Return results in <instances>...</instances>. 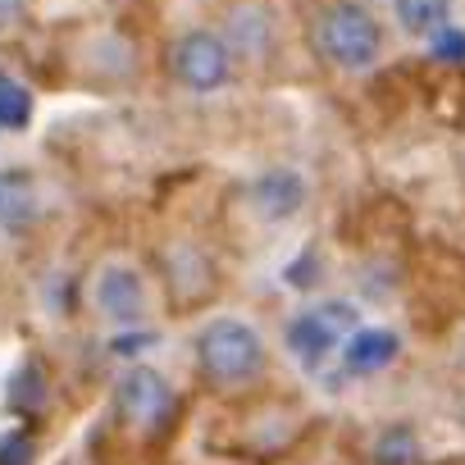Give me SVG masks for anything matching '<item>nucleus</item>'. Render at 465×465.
Wrapping results in <instances>:
<instances>
[{"instance_id":"nucleus-1","label":"nucleus","mask_w":465,"mask_h":465,"mask_svg":"<svg viewBox=\"0 0 465 465\" xmlns=\"http://www.w3.org/2000/svg\"><path fill=\"white\" fill-rule=\"evenodd\" d=\"M311 42H315V55L329 60L333 69H370L379 60V19L365 10V5H351V0H342V5H329L315 28H311Z\"/></svg>"},{"instance_id":"nucleus-2","label":"nucleus","mask_w":465,"mask_h":465,"mask_svg":"<svg viewBox=\"0 0 465 465\" xmlns=\"http://www.w3.org/2000/svg\"><path fill=\"white\" fill-rule=\"evenodd\" d=\"M196 361H201V370H205L214 383H242V379H252V374L261 370L265 347H261V333H256L252 324L223 315V320H210V324L201 329V338H196Z\"/></svg>"},{"instance_id":"nucleus-3","label":"nucleus","mask_w":465,"mask_h":465,"mask_svg":"<svg viewBox=\"0 0 465 465\" xmlns=\"http://www.w3.org/2000/svg\"><path fill=\"white\" fill-rule=\"evenodd\" d=\"M356 333V306L351 302H324V306H315V311H302L292 324H288V333H283V342H288V351H292V361H302L306 370H315L342 338H351Z\"/></svg>"},{"instance_id":"nucleus-4","label":"nucleus","mask_w":465,"mask_h":465,"mask_svg":"<svg viewBox=\"0 0 465 465\" xmlns=\"http://www.w3.org/2000/svg\"><path fill=\"white\" fill-rule=\"evenodd\" d=\"M169 69H173V78H178L187 92H214V87H223L228 74H232V46H228L223 37L205 33V28L183 33V37L173 42V51H169Z\"/></svg>"},{"instance_id":"nucleus-5","label":"nucleus","mask_w":465,"mask_h":465,"mask_svg":"<svg viewBox=\"0 0 465 465\" xmlns=\"http://www.w3.org/2000/svg\"><path fill=\"white\" fill-rule=\"evenodd\" d=\"M114 401H119V415H124L128 424H137V429H155V424L169 415L173 392H169L164 374H155V370L137 365V370H128V374L119 379Z\"/></svg>"},{"instance_id":"nucleus-6","label":"nucleus","mask_w":465,"mask_h":465,"mask_svg":"<svg viewBox=\"0 0 465 465\" xmlns=\"http://www.w3.org/2000/svg\"><path fill=\"white\" fill-rule=\"evenodd\" d=\"M252 205L261 219H292L302 205H306V183L297 169H265L256 183H252Z\"/></svg>"},{"instance_id":"nucleus-7","label":"nucleus","mask_w":465,"mask_h":465,"mask_svg":"<svg viewBox=\"0 0 465 465\" xmlns=\"http://www.w3.org/2000/svg\"><path fill=\"white\" fill-rule=\"evenodd\" d=\"M96 306H101V315L114 320V324H137V320H142V306H146L142 279H137L128 265H110V270L96 279Z\"/></svg>"},{"instance_id":"nucleus-8","label":"nucleus","mask_w":465,"mask_h":465,"mask_svg":"<svg viewBox=\"0 0 465 465\" xmlns=\"http://www.w3.org/2000/svg\"><path fill=\"white\" fill-rule=\"evenodd\" d=\"M397 351H401V342L392 329H356L342 347V365L351 374H379L383 365L397 361Z\"/></svg>"},{"instance_id":"nucleus-9","label":"nucleus","mask_w":465,"mask_h":465,"mask_svg":"<svg viewBox=\"0 0 465 465\" xmlns=\"http://www.w3.org/2000/svg\"><path fill=\"white\" fill-rule=\"evenodd\" d=\"M37 183L24 169H0V228H24L37 219Z\"/></svg>"},{"instance_id":"nucleus-10","label":"nucleus","mask_w":465,"mask_h":465,"mask_svg":"<svg viewBox=\"0 0 465 465\" xmlns=\"http://www.w3.org/2000/svg\"><path fill=\"white\" fill-rule=\"evenodd\" d=\"M228 46H232V55L265 60V51H270V19L261 10H238L228 19Z\"/></svg>"},{"instance_id":"nucleus-11","label":"nucleus","mask_w":465,"mask_h":465,"mask_svg":"<svg viewBox=\"0 0 465 465\" xmlns=\"http://www.w3.org/2000/svg\"><path fill=\"white\" fill-rule=\"evenodd\" d=\"M451 15V0H397V24L411 37H433L447 28Z\"/></svg>"},{"instance_id":"nucleus-12","label":"nucleus","mask_w":465,"mask_h":465,"mask_svg":"<svg viewBox=\"0 0 465 465\" xmlns=\"http://www.w3.org/2000/svg\"><path fill=\"white\" fill-rule=\"evenodd\" d=\"M28 114H33V96H28V87L0 74V128H24Z\"/></svg>"},{"instance_id":"nucleus-13","label":"nucleus","mask_w":465,"mask_h":465,"mask_svg":"<svg viewBox=\"0 0 465 465\" xmlns=\"http://www.w3.org/2000/svg\"><path fill=\"white\" fill-rule=\"evenodd\" d=\"M415 456H420V442L411 429H388L374 442V465H415Z\"/></svg>"},{"instance_id":"nucleus-14","label":"nucleus","mask_w":465,"mask_h":465,"mask_svg":"<svg viewBox=\"0 0 465 465\" xmlns=\"http://www.w3.org/2000/svg\"><path fill=\"white\" fill-rule=\"evenodd\" d=\"M42 397H46L42 374H37V370H19V374H15V383H10V406L28 411V406H37Z\"/></svg>"},{"instance_id":"nucleus-15","label":"nucleus","mask_w":465,"mask_h":465,"mask_svg":"<svg viewBox=\"0 0 465 465\" xmlns=\"http://www.w3.org/2000/svg\"><path fill=\"white\" fill-rule=\"evenodd\" d=\"M433 55L451 60V64H465V33H451V28L433 33Z\"/></svg>"},{"instance_id":"nucleus-16","label":"nucleus","mask_w":465,"mask_h":465,"mask_svg":"<svg viewBox=\"0 0 465 465\" xmlns=\"http://www.w3.org/2000/svg\"><path fill=\"white\" fill-rule=\"evenodd\" d=\"M28 460H33L28 433H10L5 442H0V465H28Z\"/></svg>"},{"instance_id":"nucleus-17","label":"nucleus","mask_w":465,"mask_h":465,"mask_svg":"<svg viewBox=\"0 0 465 465\" xmlns=\"http://www.w3.org/2000/svg\"><path fill=\"white\" fill-rule=\"evenodd\" d=\"M151 342H155L151 333H119V338L110 342V351H114V356H137V351L151 347Z\"/></svg>"},{"instance_id":"nucleus-18","label":"nucleus","mask_w":465,"mask_h":465,"mask_svg":"<svg viewBox=\"0 0 465 465\" xmlns=\"http://www.w3.org/2000/svg\"><path fill=\"white\" fill-rule=\"evenodd\" d=\"M288 283H292V288H311V283H315V274H311V256L288 265Z\"/></svg>"},{"instance_id":"nucleus-19","label":"nucleus","mask_w":465,"mask_h":465,"mask_svg":"<svg viewBox=\"0 0 465 465\" xmlns=\"http://www.w3.org/2000/svg\"><path fill=\"white\" fill-rule=\"evenodd\" d=\"M24 5H28V0H0V24L19 19V15H24Z\"/></svg>"}]
</instances>
